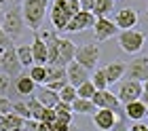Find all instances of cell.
<instances>
[{"instance_id": "30", "label": "cell", "mask_w": 148, "mask_h": 131, "mask_svg": "<svg viewBox=\"0 0 148 131\" xmlns=\"http://www.w3.org/2000/svg\"><path fill=\"white\" fill-rule=\"evenodd\" d=\"M13 112L15 114H19L21 119H30V110H28V104L25 102H13Z\"/></svg>"}, {"instance_id": "21", "label": "cell", "mask_w": 148, "mask_h": 131, "mask_svg": "<svg viewBox=\"0 0 148 131\" xmlns=\"http://www.w3.org/2000/svg\"><path fill=\"white\" fill-rule=\"evenodd\" d=\"M95 104H93L91 99H83V97H76L72 102V112L74 114H89V116H93L95 114Z\"/></svg>"}, {"instance_id": "23", "label": "cell", "mask_w": 148, "mask_h": 131, "mask_svg": "<svg viewBox=\"0 0 148 131\" xmlns=\"http://www.w3.org/2000/svg\"><path fill=\"white\" fill-rule=\"evenodd\" d=\"M57 80H68V76H66V68L47 66V80H45V85H49V82H57Z\"/></svg>"}, {"instance_id": "33", "label": "cell", "mask_w": 148, "mask_h": 131, "mask_svg": "<svg viewBox=\"0 0 148 131\" xmlns=\"http://www.w3.org/2000/svg\"><path fill=\"white\" fill-rule=\"evenodd\" d=\"M11 47H15V45H13V40L6 36V32L2 30V27H0V53L6 51V49H11Z\"/></svg>"}, {"instance_id": "47", "label": "cell", "mask_w": 148, "mask_h": 131, "mask_svg": "<svg viewBox=\"0 0 148 131\" xmlns=\"http://www.w3.org/2000/svg\"><path fill=\"white\" fill-rule=\"evenodd\" d=\"M11 131H23V129H11Z\"/></svg>"}, {"instance_id": "45", "label": "cell", "mask_w": 148, "mask_h": 131, "mask_svg": "<svg viewBox=\"0 0 148 131\" xmlns=\"http://www.w3.org/2000/svg\"><path fill=\"white\" fill-rule=\"evenodd\" d=\"M70 131H80L78 127H74V125H70Z\"/></svg>"}, {"instance_id": "37", "label": "cell", "mask_w": 148, "mask_h": 131, "mask_svg": "<svg viewBox=\"0 0 148 131\" xmlns=\"http://www.w3.org/2000/svg\"><path fill=\"white\" fill-rule=\"evenodd\" d=\"M23 131H38V121H34V119H25V123H23Z\"/></svg>"}, {"instance_id": "32", "label": "cell", "mask_w": 148, "mask_h": 131, "mask_svg": "<svg viewBox=\"0 0 148 131\" xmlns=\"http://www.w3.org/2000/svg\"><path fill=\"white\" fill-rule=\"evenodd\" d=\"M57 114V121L59 123H66V125H72V112L70 110H62V108H53Z\"/></svg>"}, {"instance_id": "41", "label": "cell", "mask_w": 148, "mask_h": 131, "mask_svg": "<svg viewBox=\"0 0 148 131\" xmlns=\"http://www.w3.org/2000/svg\"><path fill=\"white\" fill-rule=\"evenodd\" d=\"M38 131H53L49 123H42V121H38Z\"/></svg>"}, {"instance_id": "5", "label": "cell", "mask_w": 148, "mask_h": 131, "mask_svg": "<svg viewBox=\"0 0 148 131\" xmlns=\"http://www.w3.org/2000/svg\"><path fill=\"white\" fill-rule=\"evenodd\" d=\"M144 32H140V30H123L119 34V47H121V51L123 53H138L140 49L144 47Z\"/></svg>"}, {"instance_id": "22", "label": "cell", "mask_w": 148, "mask_h": 131, "mask_svg": "<svg viewBox=\"0 0 148 131\" xmlns=\"http://www.w3.org/2000/svg\"><path fill=\"white\" fill-rule=\"evenodd\" d=\"M114 2L116 0H95V6H93V15H95V19L97 17H106L108 13H112L114 11Z\"/></svg>"}, {"instance_id": "15", "label": "cell", "mask_w": 148, "mask_h": 131, "mask_svg": "<svg viewBox=\"0 0 148 131\" xmlns=\"http://www.w3.org/2000/svg\"><path fill=\"white\" fill-rule=\"evenodd\" d=\"M66 76H68V82L72 87H78V85H83L85 80L91 78V72L87 70V68H83L80 64H76V61H70V64L66 66Z\"/></svg>"}, {"instance_id": "7", "label": "cell", "mask_w": 148, "mask_h": 131, "mask_svg": "<svg viewBox=\"0 0 148 131\" xmlns=\"http://www.w3.org/2000/svg\"><path fill=\"white\" fill-rule=\"evenodd\" d=\"M144 95V89H142V82L138 80H123L121 82V89L116 93V97L121 104H129V102H136V99H142Z\"/></svg>"}, {"instance_id": "43", "label": "cell", "mask_w": 148, "mask_h": 131, "mask_svg": "<svg viewBox=\"0 0 148 131\" xmlns=\"http://www.w3.org/2000/svg\"><path fill=\"white\" fill-rule=\"evenodd\" d=\"M15 2H17V0H0V4H2V6H4V4L11 6V4H15Z\"/></svg>"}, {"instance_id": "9", "label": "cell", "mask_w": 148, "mask_h": 131, "mask_svg": "<svg viewBox=\"0 0 148 131\" xmlns=\"http://www.w3.org/2000/svg\"><path fill=\"white\" fill-rule=\"evenodd\" d=\"M74 53H76V45L72 43L70 38H57V57L55 61H53L51 66H59V68H66L70 64V61H74Z\"/></svg>"}, {"instance_id": "4", "label": "cell", "mask_w": 148, "mask_h": 131, "mask_svg": "<svg viewBox=\"0 0 148 131\" xmlns=\"http://www.w3.org/2000/svg\"><path fill=\"white\" fill-rule=\"evenodd\" d=\"M99 59V47L95 43H87V45H80L76 47V53H74V61L80 64L83 68H87L89 72L95 70V64Z\"/></svg>"}, {"instance_id": "40", "label": "cell", "mask_w": 148, "mask_h": 131, "mask_svg": "<svg viewBox=\"0 0 148 131\" xmlns=\"http://www.w3.org/2000/svg\"><path fill=\"white\" fill-rule=\"evenodd\" d=\"M112 131H129V129H127V121H119Z\"/></svg>"}, {"instance_id": "27", "label": "cell", "mask_w": 148, "mask_h": 131, "mask_svg": "<svg viewBox=\"0 0 148 131\" xmlns=\"http://www.w3.org/2000/svg\"><path fill=\"white\" fill-rule=\"evenodd\" d=\"M25 104H28V110H30V119L40 121V116H42V112H45V106L36 99V95H34V97H30Z\"/></svg>"}, {"instance_id": "26", "label": "cell", "mask_w": 148, "mask_h": 131, "mask_svg": "<svg viewBox=\"0 0 148 131\" xmlns=\"http://www.w3.org/2000/svg\"><path fill=\"white\" fill-rule=\"evenodd\" d=\"M28 74H30V78L34 80L36 85H45V80H47V66H38V64H34V66H30Z\"/></svg>"}, {"instance_id": "39", "label": "cell", "mask_w": 148, "mask_h": 131, "mask_svg": "<svg viewBox=\"0 0 148 131\" xmlns=\"http://www.w3.org/2000/svg\"><path fill=\"white\" fill-rule=\"evenodd\" d=\"M51 129L53 131H70V125H66V123H59V121H55L51 125Z\"/></svg>"}, {"instance_id": "48", "label": "cell", "mask_w": 148, "mask_h": 131, "mask_svg": "<svg viewBox=\"0 0 148 131\" xmlns=\"http://www.w3.org/2000/svg\"><path fill=\"white\" fill-rule=\"evenodd\" d=\"M0 64H2V53H0Z\"/></svg>"}, {"instance_id": "38", "label": "cell", "mask_w": 148, "mask_h": 131, "mask_svg": "<svg viewBox=\"0 0 148 131\" xmlns=\"http://www.w3.org/2000/svg\"><path fill=\"white\" fill-rule=\"evenodd\" d=\"M129 131H148V125H146V123H142V121H136V123L129 127Z\"/></svg>"}, {"instance_id": "29", "label": "cell", "mask_w": 148, "mask_h": 131, "mask_svg": "<svg viewBox=\"0 0 148 131\" xmlns=\"http://www.w3.org/2000/svg\"><path fill=\"white\" fill-rule=\"evenodd\" d=\"M76 99V87H72L70 82L66 85L62 91H59V102H66V104H72Z\"/></svg>"}, {"instance_id": "10", "label": "cell", "mask_w": 148, "mask_h": 131, "mask_svg": "<svg viewBox=\"0 0 148 131\" xmlns=\"http://www.w3.org/2000/svg\"><path fill=\"white\" fill-rule=\"evenodd\" d=\"M125 80H138V82L148 80V57L131 59L125 70Z\"/></svg>"}, {"instance_id": "18", "label": "cell", "mask_w": 148, "mask_h": 131, "mask_svg": "<svg viewBox=\"0 0 148 131\" xmlns=\"http://www.w3.org/2000/svg\"><path fill=\"white\" fill-rule=\"evenodd\" d=\"M125 70H127V64L125 61H110V64L104 66V74L106 78H108V85H114V82H119L121 78L125 76Z\"/></svg>"}, {"instance_id": "11", "label": "cell", "mask_w": 148, "mask_h": 131, "mask_svg": "<svg viewBox=\"0 0 148 131\" xmlns=\"http://www.w3.org/2000/svg\"><path fill=\"white\" fill-rule=\"evenodd\" d=\"M93 25H95V15H93V13H87V11H78L70 17V21H68L64 32H83V30L93 27Z\"/></svg>"}, {"instance_id": "17", "label": "cell", "mask_w": 148, "mask_h": 131, "mask_svg": "<svg viewBox=\"0 0 148 131\" xmlns=\"http://www.w3.org/2000/svg\"><path fill=\"white\" fill-rule=\"evenodd\" d=\"M125 110V116H127V121H142L144 116H148V108L142 99H136V102H129V104H125L123 106Z\"/></svg>"}, {"instance_id": "13", "label": "cell", "mask_w": 148, "mask_h": 131, "mask_svg": "<svg viewBox=\"0 0 148 131\" xmlns=\"http://www.w3.org/2000/svg\"><path fill=\"white\" fill-rule=\"evenodd\" d=\"M136 23H138V11L136 9L125 6V9H121V11L114 13V25H116L121 32H123V30H133Z\"/></svg>"}, {"instance_id": "1", "label": "cell", "mask_w": 148, "mask_h": 131, "mask_svg": "<svg viewBox=\"0 0 148 131\" xmlns=\"http://www.w3.org/2000/svg\"><path fill=\"white\" fill-rule=\"evenodd\" d=\"M47 9H49V0H23L21 2V15L25 25L32 32H38L45 21Z\"/></svg>"}, {"instance_id": "35", "label": "cell", "mask_w": 148, "mask_h": 131, "mask_svg": "<svg viewBox=\"0 0 148 131\" xmlns=\"http://www.w3.org/2000/svg\"><path fill=\"white\" fill-rule=\"evenodd\" d=\"M11 108H13V102H11L9 97H2V95H0V116H2V114H9Z\"/></svg>"}, {"instance_id": "20", "label": "cell", "mask_w": 148, "mask_h": 131, "mask_svg": "<svg viewBox=\"0 0 148 131\" xmlns=\"http://www.w3.org/2000/svg\"><path fill=\"white\" fill-rule=\"evenodd\" d=\"M23 123H25V119H21L19 114H15V112L11 110L9 114H2V116H0V131L23 129Z\"/></svg>"}, {"instance_id": "42", "label": "cell", "mask_w": 148, "mask_h": 131, "mask_svg": "<svg viewBox=\"0 0 148 131\" xmlns=\"http://www.w3.org/2000/svg\"><path fill=\"white\" fill-rule=\"evenodd\" d=\"M142 89H144V95H142V97H148V80L142 82Z\"/></svg>"}, {"instance_id": "24", "label": "cell", "mask_w": 148, "mask_h": 131, "mask_svg": "<svg viewBox=\"0 0 148 131\" xmlns=\"http://www.w3.org/2000/svg\"><path fill=\"white\" fill-rule=\"evenodd\" d=\"M91 82H93V87H95V91L108 89V78H106V74H104V68H95V70H93Z\"/></svg>"}, {"instance_id": "25", "label": "cell", "mask_w": 148, "mask_h": 131, "mask_svg": "<svg viewBox=\"0 0 148 131\" xmlns=\"http://www.w3.org/2000/svg\"><path fill=\"white\" fill-rule=\"evenodd\" d=\"M17 49V57H19V64H21L23 68L28 66H34V57H32V49L28 45H21V47H15Z\"/></svg>"}, {"instance_id": "12", "label": "cell", "mask_w": 148, "mask_h": 131, "mask_svg": "<svg viewBox=\"0 0 148 131\" xmlns=\"http://www.w3.org/2000/svg\"><path fill=\"white\" fill-rule=\"evenodd\" d=\"M91 121H93V125H95V129H99V131H112L114 125L119 123V116H116V112H112V110L97 108L95 114L91 116Z\"/></svg>"}, {"instance_id": "36", "label": "cell", "mask_w": 148, "mask_h": 131, "mask_svg": "<svg viewBox=\"0 0 148 131\" xmlns=\"http://www.w3.org/2000/svg\"><path fill=\"white\" fill-rule=\"evenodd\" d=\"M78 4H80V11L91 13V11H93V6H95V0H78Z\"/></svg>"}, {"instance_id": "2", "label": "cell", "mask_w": 148, "mask_h": 131, "mask_svg": "<svg viewBox=\"0 0 148 131\" xmlns=\"http://www.w3.org/2000/svg\"><path fill=\"white\" fill-rule=\"evenodd\" d=\"M0 27L6 32V36H9L11 40H17V38L23 34V27H25L23 15H21V9H19V6H11V9L2 15Z\"/></svg>"}, {"instance_id": "28", "label": "cell", "mask_w": 148, "mask_h": 131, "mask_svg": "<svg viewBox=\"0 0 148 131\" xmlns=\"http://www.w3.org/2000/svg\"><path fill=\"white\" fill-rule=\"evenodd\" d=\"M93 95H95V87H93L91 78H89V80H85L83 85H78V87H76V97H83V99H91Z\"/></svg>"}, {"instance_id": "34", "label": "cell", "mask_w": 148, "mask_h": 131, "mask_svg": "<svg viewBox=\"0 0 148 131\" xmlns=\"http://www.w3.org/2000/svg\"><path fill=\"white\" fill-rule=\"evenodd\" d=\"M40 121H42V123H49V125H53V123L57 121L55 110H53V108H45V112H42V116H40Z\"/></svg>"}, {"instance_id": "8", "label": "cell", "mask_w": 148, "mask_h": 131, "mask_svg": "<svg viewBox=\"0 0 148 131\" xmlns=\"http://www.w3.org/2000/svg\"><path fill=\"white\" fill-rule=\"evenodd\" d=\"M116 32H119V27L114 25L112 19H108V17H97L95 19V25H93V38H95V45L110 40L112 36H116Z\"/></svg>"}, {"instance_id": "14", "label": "cell", "mask_w": 148, "mask_h": 131, "mask_svg": "<svg viewBox=\"0 0 148 131\" xmlns=\"http://www.w3.org/2000/svg\"><path fill=\"white\" fill-rule=\"evenodd\" d=\"M11 89H13V91H15L17 95L30 97V95L36 91V82L30 78V74H28V72H21L17 78H13V80H11Z\"/></svg>"}, {"instance_id": "44", "label": "cell", "mask_w": 148, "mask_h": 131, "mask_svg": "<svg viewBox=\"0 0 148 131\" xmlns=\"http://www.w3.org/2000/svg\"><path fill=\"white\" fill-rule=\"evenodd\" d=\"M2 15H4V11H2V4H0V21H2Z\"/></svg>"}, {"instance_id": "6", "label": "cell", "mask_w": 148, "mask_h": 131, "mask_svg": "<svg viewBox=\"0 0 148 131\" xmlns=\"http://www.w3.org/2000/svg\"><path fill=\"white\" fill-rule=\"evenodd\" d=\"M0 72H4L11 80L17 78L19 74L23 72V66L19 64V57H17V49L11 47V49L2 51V64H0Z\"/></svg>"}, {"instance_id": "31", "label": "cell", "mask_w": 148, "mask_h": 131, "mask_svg": "<svg viewBox=\"0 0 148 131\" xmlns=\"http://www.w3.org/2000/svg\"><path fill=\"white\" fill-rule=\"evenodd\" d=\"M9 93H11V78L4 72H0V95L9 97Z\"/></svg>"}, {"instance_id": "46", "label": "cell", "mask_w": 148, "mask_h": 131, "mask_svg": "<svg viewBox=\"0 0 148 131\" xmlns=\"http://www.w3.org/2000/svg\"><path fill=\"white\" fill-rule=\"evenodd\" d=\"M142 102H144V104H146V108H148V97H142Z\"/></svg>"}, {"instance_id": "19", "label": "cell", "mask_w": 148, "mask_h": 131, "mask_svg": "<svg viewBox=\"0 0 148 131\" xmlns=\"http://www.w3.org/2000/svg\"><path fill=\"white\" fill-rule=\"evenodd\" d=\"M36 99H38L45 108H55V106L59 104V93L51 91L49 87H42V85H40V89L36 91Z\"/></svg>"}, {"instance_id": "3", "label": "cell", "mask_w": 148, "mask_h": 131, "mask_svg": "<svg viewBox=\"0 0 148 131\" xmlns=\"http://www.w3.org/2000/svg\"><path fill=\"white\" fill-rule=\"evenodd\" d=\"M91 102L95 104V108H104V110H112V112H116L119 121H127L125 110H123V104L119 102L116 93L108 91V89H104V91H95V95L91 97Z\"/></svg>"}, {"instance_id": "16", "label": "cell", "mask_w": 148, "mask_h": 131, "mask_svg": "<svg viewBox=\"0 0 148 131\" xmlns=\"http://www.w3.org/2000/svg\"><path fill=\"white\" fill-rule=\"evenodd\" d=\"M32 49V57H34V64L38 66H47V57H49V51H47V43L40 38V34L34 32V43L30 45Z\"/></svg>"}]
</instances>
